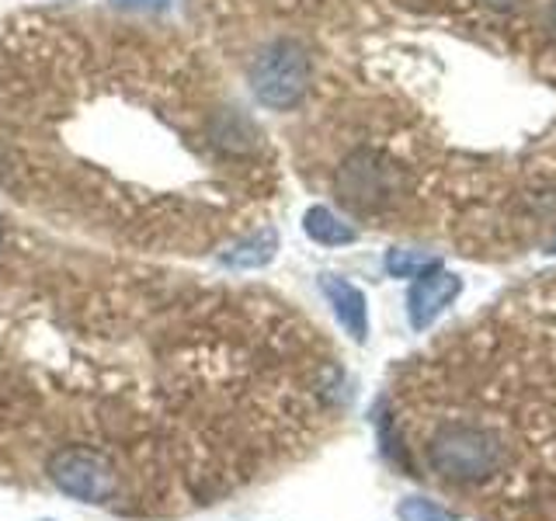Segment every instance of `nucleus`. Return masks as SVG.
Returning <instances> with one entry per match:
<instances>
[{"label": "nucleus", "mask_w": 556, "mask_h": 521, "mask_svg": "<svg viewBox=\"0 0 556 521\" xmlns=\"http://www.w3.org/2000/svg\"><path fill=\"white\" fill-rule=\"evenodd\" d=\"M382 442L480 521H556V282L497 303L417 365Z\"/></svg>", "instance_id": "obj_1"}, {"label": "nucleus", "mask_w": 556, "mask_h": 521, "mask_svg": "<svg viewBox=\"0 0 556 521\" xmlns=\"http://www.w3.org/2000/svg\"><path fill=\"white\" fill-rule=\"evenodd\" d=\"M251 91L265 109H295L309 91V56L300 42L275 39L251 66Z\"/></svg>", "instance_id": "obj_2"}, {"label": "nucleus", "mask_w": 556, "mask_h": 521, "mask_svg": "<svg viewBox=\"0 0 556 521\" xmlns=\"http://www.w3.org/2000/svg\"><path fill=\"white\" fill-rule=\"evenodd\" d=\"M49 480L80 504H109L118 494L112 459L94 445H63L46 459Z\"/></svg>", "instance_id": "obj_3"}, {"label": "nucleus", "mask_w": 556, "mask_h": 521, "mask_svg": "<svg viewBox=\"0 0 556 521\" xmlns=\"http://www.w3.org/2000/svg\"><path fill=\"white\" fill-rule=\"evenodd\" d=\"M459 292H463L459 275H452V271H445L439 265L421 271V275H417V282L410 285V295H407L410 327L414 330H428L445 313V306L456 303Z\"/></svg>", "instance_id": "obj_4"}, {"label": "nucleus", "mask_w": 556, "mask_h": 521, "mask_svg": "<svg viewBox=\"0 0 556 521\" xmlns=\"http://www.w3.org/2000/svg\"><path fill=\"white\" fill-rule=\"evenodd\" d=\"M338 191L348 205L372 208L387 199L382 195V191H387V167H379V161L372 153L348 156L344 167L338 170Z\"/></svg>", "instance_id": "obj_5"}, {"label": "nucleus", "mask_w": 556, "mask_h": 521, "mask_svg": "<svg viewBox=\"0 0 556 521\" xmlns=\"http://www.w3.org/2000/svg\"><path fill=\"white\" fill-rule=\"evenodd\" d=\"M320 289L327 295V303L334 306V317L341 320V327L352 334L355 341L369 338V306H365L362 289H355L352 282H344L338 275H324Z\"/></svg>", "instance_id": "obj_6"}, {"label": "nucleus", "mask_w": 556, "mask_h": 521, "mask_svg": "<svg viewBox=\"0 0 556 521\" xmlns=\"http://www.w3.org/2000/svg\"><path fill=\"white\" fill-rule=\"evenodd\" d=\"M278 251V233L275 230H257L251 237H243L233 243L230 251H223V265L233 271H248V268H265Z\"/></svg>", "instance_id": "obj_7"}, {"label": "nucleus", "mask_w": 556, "mask_h": 521, "mask_svg": "<svg viewBox=\"0 0 556 521\" xmlns=\"http://www.w3.org/2000/svg\"><path fill=\"white\" fill-rule=\"evenodd\" d=\"M303 230H306L309 240L324 243V247H344V243H355V240H358L355 226H348L341 216H334V213H330V208H324V205L306 208Z\"/></svg>", "instance_id": "obj_8"}, {"label": "nucleus", "mask_w": 556, "mask_h": 521, "mask_svg": "<svg viewBox=\"0 0 556 521\" xmlns=\"http://www.w3.org/2000/svg\"><path fill=\"white\" fill-rule=\"evenodd\" d=\"M439 265V257L428 254V251H407V247H393L387 254V271L393 278H417L421 271Z\"/></svg>", "instance_id": "obj_9"}, {"label": "nucleus", "mask_w": 556, "mask_h": 521, "mask_svg": "<svg viewBox=\"0 0 556 521\" xmlns=\"http://www.w3.org/2000/svg\"><path fill=\"white\" fill-rule=\"evenodd\" d=\"M396 518L400 521H459L456 511H448V508H442V504H434L428 497H407V500H400Z\"/></svg>", "instance_id": "obj_10"}, {"label": "nucleus", "mask_w": 556, "mask_h": 521, "mask_svg": "<svg viewBox=\"0 0 556 521\" xmlns=\"http://www.w3.org/2000/svg\"><path fill=\"white\" fill-rule=\"evenodd\" d=\"M112 4H118V8H156L161 0H112Z\"/></svg>", "instance_id": "obj_11"}, {"label": "nucleus", "mask_w": 556, "mask_h": 521, "mask_svg": "<svg viewBox=\"0 0 556 521\" xmlns=\"http://www.w3.org/2000/svg\"><path fill=\"white\" fill-rule=\"evenodd\" d=\"M549 17H553V22H556V0H553V8H549Z\"/></svg>", "instance_id": "obj_12"}, {"label": "nucleus", "mask_w": 556, "mask_h": 521, "mask_svg": "<svg viewBox=\"0 0 556 521\" xmlns=\"http://www.w3.org/2000/svg\"><path fill=\"white\" fill-rule=\"evenodd\" d=\"M549 254H556V240H553V251H549Z\"/></svg>", "instance_id": "obj_13"}]
</instances>
